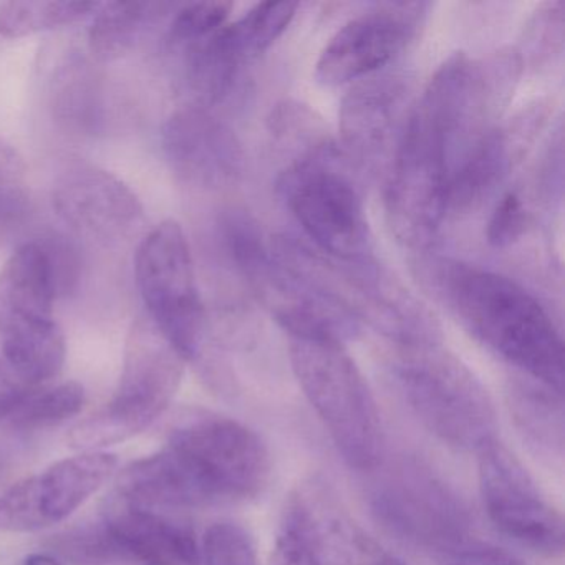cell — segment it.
<instances>
[{"label": "cell", "mask_w": 565, "mask_h": 565, "mask_svg": "<svg viewBox=\"0 0 565 565\" xmlns=\"http://www.w3.org/2000/svg\"><path fill=\"white\" fill-rule=\"evenodd\" d=\"M425 286L476 340L522 375L564 393V340L531 292L509 277L452 259L418 264Z\"/></svg>", "instance_id": "obj_1"}, {"label": "cell", "mask_w": 565, "mask_h": 565, "mask_svg": "<svg viewBox=\"0 0 565 565\" xmlns=\"http://www.w3.org/2000/svg\"><path fill=\"white\" fill-rule=\"evenodd\" d=\"M274 254L327 302L398 347L439 345L441 327L431 310L373 257L342 260L292 236L270 241Z\"/></svg>", "instance_id": "obj_2"}, {"label": "cell", "mask_w": 565, "mask_h": 565, "mask_svg": "<svg viewBox=\"0 0 565 565\" xmlns=\"http://www.w3.org/2000/svg\"><path fill=\"white\" fill-rule=\"evenodd\" d=\"M294 375L343 461L356 471L382 465L383 428L375 396L345 343L290 339Z\"/></svg>", "instance_id": "obj_3"}, {"label": "cell", "mask_w": 565, "mask_h": 565, "mask_svg": "<svg viewBox=\"0 0 565 565\" xmlns=\"http://www.w3.org/2000/svg\"><path fill=\"white\" fill-rule=\"evenodd\" d=\"M392 372L409 409L446 445L479 452L498 439V415L488 388L441 345L399 347Z\"/></svg>", "instance_id": "obj_4"}, {"label": "cell", "mask_w": 565, "mask_h": 565, "mask_svg": "<svg viewBox=\"0 0 565 565\" xmlns=\"http://www.w3.org/2000/svg\"><path fill=\"white\" fill-rule=\"evenodd\" d=\"M350 157L333 140L294 158L277 193L316 249L342 260L373 257V236Z\"/></svg>", "instance_id": "obj_5"}, {"label": "cell", "mask_w": 565, "mask_h": 565, "mask_svg": "<svg viewBox=\"0 0 565 565\" xmlns=\"http://www.w3.org/2000/svg\"><path fill=\"white\" fill-rule=\"evenodd\" d=\"M57 269L41 244L14 250L0 269V347L4 362L29 385L55 379L67 347L54 316Z\"/></svg>", "instance_id": "obj_6"}, {"label": "cell", "mask_w": 565, "mask_h": 565, "mask_svg": "<svg viewBox=\"0 0 565 565\" xmlns=\"http://www.w3.org/2000/svg\"><path fill=\"white\" fill-rule=\"evenodd\" d=\"M184 365L186 362L148 317L135 320L125 345L117 392L104 408L68 431L71 448L82 452L102 451L140 435L173 402Z\"/></svg>", "instance_id": "obj_7"}, {"label": "cell", "mask_w": 565, "mask_h": 565, "mask_svg": "<svg viewBox=\"0 0 565 565\" xmlns=\"http://www.w3.org/2000/svg\"><path fill=\"white\" fill-rule=\"evenodd\" d=\"M221 236L227 256L257 302L292 337L355 339L362 327L327 302L299 274L274 254L263 227L244 210H230L221 217Z\"/></svg>", "instance_id": "obj_8"}, {"label": "cell", "mask_w": 565, "mask_h": 565, "mask_svg": "<svg viewBox=\"0 0 565 565\" xmlns=\"http://www.w3.org/2000/svg\"><path fill=\"white\" fill-rule=\"evenodd\" d=\"M167 448L180 459L204 508L250 501L269 484L273 461L266 443L227 416L184 413L170 429Z\"/></svg>", "instance_id": "obj_9"}, {"label": "cell", "mask_w": 565, "mask_h": 565, "mask_svg": "<svg viewBox=\"0 0 565 565\" xmlns=\"http://www.w3.org/2000/svg\"><path fill=\"white\" fill-rule=\"evenodd\" d=\"M448 141L438 121L416 102L390 164L386 220L409 249L431 246L448 213Z\"/></svg>", "instance_id": "obj_10"}, {"label": "cell", "mask_w": 565, "mask_h": 565, "mask_svg": "<svg viewBox=\"0 0 565 565\" xmlns=\"http://www.w3.org/2000/svg\"><path fill=\"white\" fill-rule=\"evenodd\" d=\"M135 277L148 319L180 353L194 362L206 342V312L183 227L164 221L138 246Z\"/></svg>", "instance_id": "obj_11"}, {"label": "cell", "mask_w": 565, "mask_h": 565, "mask_svg": "<svg viewBox=\"0 0 565 565\" xmlns=\"http://www.w3.org/2000/svg\"><path fill=\"white\" fill-rule=\"evenodd\" d=\"M376 518L398 537L443 554L469 542L471 515L465 501L415 459L386 466L370 492Z\"/></svg>", "instance_id": "obj_12"}, {"label": "cell", "mask_w": 565, "mask_h": 565, "mask_svg": "<svg viewBox=\"0 0 565 565\" xmlns=\"http://www.w3.org/2000/svg\"><path fill=\"white\" fill-rule=\"evenodd\" d=\"M478 456L482 504L498 531L537 554H564V519L518 456L498 439Z\"/></svg>", "instance_id": "obj_13"}, {"label": "cell", "mask_w": 565, "mask_h": 565, "mask_svg": "<svg viewBox=\"0 0 565 565\" xmlns=\"http://www.w3.org/2000/svg\"><path fill=\"white\" fill-rule=\"evenodd\" d=\"M431 6L426 2H383L347 22L323 49L317 81L327 87L379 74L415 41Z\"/></svg>", "instance_id": "obj_14"}, {"label": "cell", "mask_w": 565, "mask_h": 565, "mask_svg": "<svg viewBox=\"0 0 565 565\" xmlns=\"http://www.w3.org/2000/svg\"><path fill=\"white\" fill-rule=\"evenodd\" d=\"M117 468L110 452L88 451L54 462L0 492V531L35 532L71 518Z\"/></svg>", "instance_id": "obj_15"}, {"label": "cell", "mask_w": 565, "mask_h": 565, "mask_svg": "<svg viewBox=\"0 0 565 565\" xmlns=\"http://www.w3.org/2000/svg\"><path fill=\"white\" fill-rule=\"evenodd\" d=\"M52 204L75 233L104 246L130 239L143 221L137 194L120 178L92 164L68 167L55 181Z\"/></svg>", "instance_id": "obj_16"}, {"label": "cell", "mask_w": 565, "mask_h": 565, "mask_svg": "<svg viewBox=\"0 0 565 565\" xmlns=\"http://www.w3.org/2000/svg\"><path fill=\"white\" fill-rule=\"evenodd\" d=\"M168 167L198 190L233 186L244 173V150L236 134L200 105L174 111L161 130Z\"/></svg>", "instance_id": "obj_17"}, {"label": "cell", "mask_w": 565, "mask_h": 565, "mask_svg": "<svg viewBox=\"0 0 565 565\" xmlns=\"http://www.w3.org/2000/svg\"><path fill=\"white\" fill-rule=\"evenodd\" d=\"M412 82L379 72L356 82L340 105V135L350 160L376 167L395 154L413 110Z\"/></svg>", "instance_id": "obj_18"}, {"label": "cell", "mask_w": 565, "mask_h": 565, "mask_svg": "<svg viewBox=\"0 0 565 565\" xmlns=\"http://www.w3.org/2000/svg\"><path fill=\"white\" fill-rule=\"evenodd\" d=\"M545 105L537 104L492 128L452 168L449 178L448 213L468 216L481 210L509 174L521 163L539 131L547 121Z\"/></svg>", "instance_id": "obj_19"}, {"label": "cell", "mask_w": 565, "mask_h": 565, "mask_svg": "<svg viewBox=\"0 0 565 565\" xmlns=\"http://www.w3.org/2000/svg\"><path fill=\"white\" fill-rule=\"evenodd\" d=\"M286 511L302 529L323 565L379 564L382 548L326 482H306L290 495Z\"/></svg>", "instance_id": "obj_20"}, {"label": "cell", "mask_w": 565, "mask_h": 565, "mask_svg": "<svg viewBox=\"0 0 565 565\" xmlns=\"http://www.w3.org/2000/svg\"><path fill=\"white\" fill-rule=\"evenodd\" d=\"M102 521L138 565H203L196 532L186 522L121 499Z\"/></svg>", "instance_id": "obj_21"}, {"label": "cell", "mask_w": 565, "mask_h": 565, "mask_svg": "<svg viewBox=\"0 0 565 565\" xmlns=\"http://www.w3.org/2000/svg\"><path fill=\"white\" fill-rule=\"evenodd\" d=\"M174 4L167 2H110L100 4L92 18L88 49L98 64L120 61L137 49L141 39L163 21Z\"/></svg>", "instance_id": "obj_22"}, {"label": "cell", "mask_w": 565, "mask_h": 565, "mask_svg": "<svg viewBox=\"0 0 565 565\" xmlns=\"http://www.w3.org/2000/svg\"><path fill=\"white\" fill-rule=\"evenodd\" d=\"M509 408L519 433L545 458L564 456V393L532 379L515 380Z\"/></svg>", "instance_id": "obj_23"}, {"label": "cell", "mask_w": 565, "mask_h": 565, "mask_svg": "<svg viewBox=\"0 0 565 565\" xmlns=\"http://www.w3.org/2000/svg\"><path fill=\"white\" fill-rule=\"evenodd\" d=\"M186 82L200 107L220 104L233 90L246 64L230 25L186 49Z\"/></svg>", "instance_id": "obj_24"}, {"label": "cell", "mask_w": 565, "mask_h": 565, "mask_svg": "<svg viewBox=\"0 0 565 565\" xmlns=\"http://www.w3.org/2000/svg\"><path fill=\"white\" fill-rule=\"evenodd\" d=\"M52 110L68 130H97L104 117V97L100 78L87 58L72 54L58 67L52 82Z\"/></svg>", "instance_id": "obj_25"}, {"label": "cell", "mask_w": 565, "mask_h": 565, "mask_svg": "<svg viewBox=\"0 0 565 565\" xmlns=\"http://www.w3.org/2000/svg\"><path fill=\"white\" fill-rule=\"evenodd\" d=\"M98 8V2H8L0 8V35L21 39L54 31L94 15Z\"/></svg>", "instance_id": "obj_26"}, {"label": "cell", "mask_w": 565, "mask_h": 565, "mask_svg": "<svg viewBox=\"0 0 565 565\" xmlns=\"http://www.w3.org/2000/svg\"><path fill=\"white\" fill-rule=\"evenodd\" d=\"M85 390L81 383L67 382L52 388H35L14 415L8 419L12 428L38 431L62 425L84 409Z\"/></svg>", "instance_id": "obj_27"}, {"label": "cell", "mask_w": 565, "mask_h": 565, "mask_svg": "<svg viewBox=\"0 0 565 565\" xmlns=\"http://www.w3.org/2000/svg\"><path fill=\"white\" fill-rule=\"evenodd\" d=\"M297 9L299 4L296 2H263L230 24L231 34L246 64L273 47L296 18Z\"/></svg>", "instance_id": "obj_28"}, {"label": "cell", "mask_w": 565, "mask_h": 565, "mask_svg": "<svg viewBox=\"0 0 565 565\" xmlns=\"http://www.w3.org/2000/svg\"><path fill=\"white\" fill-rule=\"evenodd\" d=\"M51 547L72 565H138L104 521L54 535Z\"/></svg>", "instance_id": "obj_29"}, {"label": "cell", "mask_w": 565, "mask_h": 565, "mask_svg": "<svg viewBox=\"0 0 565 565\" xmlns=\"http://www.w3.org/2000/svg\"><path fill=\"white\" fill-rule=\"evenodd\" d=\"M564 2H545L532 15L518 49L522 65L542 68L554 64L564 51Z\"/></svg>", "instance_id": "obj_30"}, {"label": "cell", "mask_w": 565, "mask_h": 565, "mask_svg": "<svg viewBox=\"0 0 565 565\" xmlns=\"http://www.w3.org/2000/svg\"><path fill=\"white\" fill-rule=\"evenodd\" d=\"M233 4L230 2H193L174 9L167 42L173 49H188L226 25Z\"/></svg>", "instance_id": "obj_31"}, {"label": "cell", "mask_w": 565, "mask_h": 565, "mask_svg": "<svg viewBox=\"0 0 565 565\" xmlns=\"http://www.w3.org/2000/svg\"><path fill=\"white\" fill-rule=\"evenodd\" d=\"M203 565H259L253 535L234 522H216L201 544Z\"/></svg>", "instance_id": "obj_32"}, {"label": "cell", "mask_w": 565, "mask_h": 565, "mask_svg": "<svg viewBox=\"0 0 565 565\" xmlns=\"http://www.w3.org/2000/svg\"><path fill=\"white\" fill-rule=\"evenodd\" d=\"M531 211L519 191H508L495 204L489 217L486 239L495 249L514 246L527 234Z\"/></svg>", "instance_id": "obj_33"}, {"label": "cell", "mask_w": 565, "mask_h": 565, "mask_svg": "<svg viewBox=\"0 0 565 565\" xmlns=\"http://www.w3.org/2000/svg\"><path fill=\"white\" fill-rule=\"evenodd\" d=\"M270 565H323L292 515L284 509L274 542Z\"/></svg>", "instance_id": "obj_34"}, {"label": "cell", "mask_w": 565, "mask_h": 565, "mask_svg": "<svg viewBox=\"0 0 565 565\" xmlns=\"http://www.w3.org/2000/svg\"><path fill=\"white\" fill-rule=\"evenodd\" d=\"M541 173H539V183H541V193L545 200H562V184H564V138H562V125H557V131H554L542 158ZM537 183V184H539Z\"/></svg>", "instance_id": "obj_35"}, {"label": "cell", "mask_w": 565, "mask_h": 565, "mask_svg": "<svg viewBox=\"0 0 565 565\" xmlns=\"http://www.w3.org/2000/svg\"><path fill=\"white\" fill-rule=\"evenodd\" d=\"M446 565H525L524 561L505 548L489 544H468L448 555Z\"/></svg>", "instance_id": "obj_36"}, {"label": "cell", "mask_w": 565, "mask_h": 565, "mask_svg": "<svg viewBox=\"0 0 565 565\" xmlns=\"http://www.w3.org/2000/svg\"><path fill=\"white\" fill-rule=\"evenodd\" d=\"M34 390L35 386L25 383L8 363L0 360V422L11 418Z\"/></svg>", "instance_id": "obj_37"}, {"label": "cell", "mask_w": 565, "mask_h": 565, "mask_svg": "<svg viewBox=\"0 0 565 565\" xmlns=\"http://www.w3.org/2000/svg\"><path fill=\"white\" fill-rule=\"evenodd\" d=\"M25 163L21 154L0 140V186H15L24 178Z\"/></svg>", "instance_id": "obj_38"}, {"label": "cell", "mask_w": 565, "mask_h": 565, "mask_svg": "<svg viewBox=\"0 0 565 565\" xmlns=\"http://www.w3.org/2000/svg\"><path fill=\"white\" fill-rule=\"evenodd\" d=\"M29 211V198L15 186H0V223L18 221Z\"/></svg>", "instance_id": "obj_39"}, {"label": "cell", "mask_w": 565, "mask_h": 565, "mask_svg": "<svg viewBox=\"0 0 565 565\" xmlns=\"http://www.w3.org/2000/svg\"><path fill=\"white\" fill-rule=\"evenodd\" d=\"M22 565H62L57 558L52 557L47 554H32L25 558Z\"/></svg>", "instance_id": "obj_40"}, {"label": "cell", "mask_w": 565, "mask_h": 565, "mask_svg": "<svg viewBox=\"0 0 565 565\" xmlns=\"http://www.w3.org/2000/svg\"><path fill=\"white\" fill-rule=\"evenodd\" d=\"M376 565H406L405 562L399 561L395 555L386 554L383 552L382 557H380L379 564Z\"/></svg>", "instance_id": "obj_41"}]
</instances>
